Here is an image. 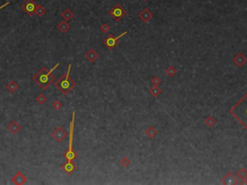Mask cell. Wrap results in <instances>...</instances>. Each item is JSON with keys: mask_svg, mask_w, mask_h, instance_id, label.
Segmentation results:
<instances>
[{"mask_svg": "<svg viewBox=\"0 0 247 185\" xmlns=\"http://www.w3.org/2000/svg\"><path fill=\"white\" fill-rule=\"evenodd\" d=\"M230 114L247 129V92L230 109Z\"/></svg>", "mask_w": 247, "mask_h": 185, "instance_id": "1", "label": "cell"}, {"mask_svg": "<svg viewBox=\"0 0 247 185\" xmlns=\"http://www.w3.org/2000/svg\"><path fill=\"white\" fill-rule=\"evenodd\" d=\"M59 66H60V63H57L53 68H52L50 71H47L45 68H42L37 74L33 77V80L36 84H37L39 87H40L42 90H47V89L50 86L55 80L54 75L52 74L53 71H55Z\"/></svg>", "mask_w": 247, "mask_h": 185, "instance_id": "2", "label": "cell"}, {"mask_svg": "<svg viewBox=\"0 0 247 185\" xmlns=\"http://www.w3.org/2000/svg\"><path fill=\"white\" fill-rule=\"evenodd\" d=\"M71 68V66L69 65L66 73H64L60 78H58V80L55 82V87L57 89H59V90L63 92L64 95H68L69 92H70L72 89L76 86L75 82L72 80L70 76Z\"/></svg>", "mask_w": 247, "mask_h": 185, "instance_id": "3", "label": "cell"}, {"mask_svg": "<svg viewBox=\"0 0 247 185\" xmlns=\"http://www.w3.org/2000/svg\"><path fill=\"white\" fill-rule=\"evenodd\" d=\"M74 119H75V114L74 112H72V118H71V125H70V133H69V148L68 150L65 151L63 156L66 160L69 161H74V159H76L78 157V154L75 150H74L72 148V142H74Z\"/></svg>", "mask_w": 247, "mask_h": 185, "instance_id": "4", "label": "cell"}, {"mask_svg": "<svg viewBox=\"0 0 247 185\" xmlns=\"http://www.w3.org/2000/svg\"><path fill=\"white\" fill-rule=\"evenodd\" d=\"M108 14H109V16H112V18H113L116 21H120L121 19L126 16L127 13H126V11H125V9L122 7L120 4H116L112 7L111 10H109Z\"/></svg>", "mask_w": 247, "mask_h": 185, "instance_id": "5", "label": "cell"}, {"mask_svg": "<svg viewBox=\"0 0 247 185\" xmlns=\"http://www.w3.org/2000/svg\"><path fill=\"white\" fill-rule=\"evenodd\" d=\"M127 32H124V33H122V34L120 36H118V37H114L113 35H109V36H107L106 38H105L103 40V44L106 46V47L108 49H110V50H112V49H114L115 48V46L117 45L118 44V41L123 37V36L125 35H127Z\"/></svg>", "mask_w": 247, "mask_h": 185, "instance_id": "6", "label": "cell"}, {"mask_svg": "<svg viewBox=\"0 0 247 185\" xmlns=\"http://www.w3.org/2000/svg\"><path fill=\"white\" fill-rule=\"evenodd\" d=\"M37 5L34 0H26V1L22 4L21 10L27 16H31L34 14H36V9H37Z\"/></svg>", "mask_w": 247, "mask_h": 185, "instance_id": "7", "label": "cell"}, {"mask_svg": "<svg viewBox=\"0 0 247 185\" xmlns=\"http://www.w3.org/2000/svg\"><path fill=\"white\" fill-rule=\"evenodd\" d=\"M51 136H52V138L55 139L56 142H58V143H62V142L67 138L68 132L64 129L63 126H58L57 128H55V129L52 131Z\"/></svg>", "mask_w": 247, "mask_h": 185, "instance_id": "8", "label": "cell"}, {"mask_svg": "<svg viewBox=\"0 0 247 185\" xmlns=\"http://www.w3.org/2000/svg\"><path fill=\"white\" fill-rule=\"evenodd\" d=\"M76 168H77L76 165H75L74 162L69 161V160H67L65 163H63L61 165V169L63 170L67 174H69V176L74 173V172L76 170Z\"/></svg>", "mask_w": 247, "mask_h": 185, "instance_id": "9", "label": "cell"}, {"mask_svg": "<svg viewBox=\"0 0 247 185\" xmlns=\"http://www.w3.org/2000/svg\"><path fill=\"white\" fill-rule=\"evenodd\" d=\"M221 182L223 184H239V181L238 180V178L232 173H228L225 177H223V179Z\"/></svg>", "mask_w": 247, "mask_h": 185, "instance_id": "10", "label": "cell"}, {"mask_svg": "<svg viewBox=\"0 0 247 185\" xmlns=\"http://www.w3.org/2000/svg\"><path fill=\"white\" fill-rule=\"evenodd\" d=\"M26 180H27V178H26V177L21 173V172H18V173L12 177V181L16 185L24 184L26 182Z\"/></svg>", "mask_w": 247, "mask_h": 185, "instance_id": "11", "label": "cell"}, {"mask_svg": "<svg viewBox=\"0 0 247 185\" xmlns=\"http://www.w3.org/2000/svg\"><path fill=\"white\" fill-rule=\"evenodd\" d=\"M153 16H154L153 13H151L149 9H144L143 11L139 14V18L142 19V20L146 23L149 22L151 19L153 18Z\"/></svg>", "mask_w": 247, "mask_h": 185, "instance_id": "12", "label": "cell"}, {"mask_svg": "<svg viewBox=\"0 0 247 185\" xmlns=\"http://www.w3.org/2000/svg\"><path fill=\"white\" fill-rule=\"evenodd\" d=\"M8 130L11 132L12 134H18L19 131L21 130V125L19 124L16 121H13L8 125Z\"/></svg>", "mask_w": 247, "mask_h": 185, "instance_id": "13", "label": "cell"}, {"mask_svg": "<svg viewBox=\"0 0 247 185\" xmlns=\"http://www.w3.org/2000/svg\"><path fill=\"white\" fill-rule=\"evenodd\" d=\"M233 62L235 63L238 67H242V66L245 65V63L247 62V59L242 53H238L233 58Z\"/></svg>", "mask_w": 247, "mask_h": 185, "instance_id": "14", "label": "cell"}, {"mask_svg": "<svg viewBox=\"0 0 247 185\" xmlns=\"http://www.w3.org/2000/svg\"><path fill=\"white\" fill-rule=\"evenodd\" d=\"M85 58L89 62H95L98 58V53L96 50H94V49H90L86 53V55H85Z\"/></svg>", "mask_w": 247, "mask_h": 185, "instance_id": "15", "label": "cell"}, {"mask_svg": "<svg viewBox=\"0 0 247 185\" xmlns=\"http://www.w3.org/2000/svg\"><path fill=\"white\" fill-rule=\"evenodd\" d=\"M57 28H58V30L60 31L61 33L65 34L66 32H68L69 30H70L71 25L69 24L67 20H64V21H61L60 23H59V24L57 25Z\"/></svg>", "mask_w": 247, "mask_h": 185, "instance_id": "16", "label": "cell"}, {"mask_svg": "<svg viewBox=\"0 0 247 185\" xmlns=\"http://www.w3.org/2000/svg\"><path fill=\"white\" fill-rule=\"evenodd\" d=\"M6 89L10 92H16V91H18V83H16V81L14 80H11L9 82V83L6 85Z\"/></svg>", "mask_w": 247, "mask_h": 185, "instance_id": "17", "label": "cell"}, {"mask_svg": "<svg viewBox=\"0 0 247 185\" xmlns=\"http://www.w3.org/2000/svg\"><path fill=\"white\" fill-rule=\"evenodd\" d=\"M145 134H146L150 139H153V138H154V137L156 136L157 131H156V129L154 126H149L146 130H145Z\"/></svg>", "mask_w": 247, "mask_h": 185, "instance_id": "18", "label": "cell"}, {"mask_svg": "<svg viewBox=\"0 0 247 185\" xmlns=\"http://www.w3.org/2000/svg\"><path fill=\"white\" fill-rule=\"evenodd\" d=\"M61 16L64 18V20H71V19L74 18V13H72L71 10H69V9H66L65 11L62 12V14H61Z\"/></svg>", "mask_w": 247, "mask_h": 185, "instance_id": "19", "label": "cell"}, {"mask_svg": "<svg viewBox=\"0 0 247 185\" xmlns=\"http://www.w3.org/2000/svg\"><path fill=\"white\" fill-rule=\"evenodd\" d=\"M149 92L153 95L154 97H157L159 95H160L162 91H161V89L159 87V86H153V87L149 90Z\"/></svg>", "mask_w": 247, "mask_h": 185, "instance_id": "20", "label": "cell"}, {"mask_svg": "<svg viewBox=\"0 0 247 185\" xmlns=\"http://www.w3.org/2000/svg\"><path fill=\"white\" fill-rule=\"evenodd\" d=\"M205 124L207 127H212L213 125H214L216 124V120H215V118H213L212 116H209V117H207L206 118V120H205Z\"/></svg>", "mask_w": 247, "mask_h": 185, "instance_id": "21", "label": "cell"}, {"mask_svg": "<svg viewBox=\"0 0 247 185\" xmlns=\"http://www.w3.org/2000/svg\"><path fill=\"white\" fill-rule=\"evenodd\" d=\"M36 101H37L40 105H42L47 101V98L44 94H39L37 95V97H36Z\"/></svg>", "mask_w": 247, "mask_h": 185, "instance_id": "22", "label": "cell"}, {"mask_svg": "<svg viewBox=\"0 0 247 185\" xmlns=\"http://www.w3.org/2000/svg\"><path fill=\"white\" fill-rule=\"evenodd\" d=\"M166 74L168 75V76H170V77H173V76H175L176 73H177V69L175 67H173V66H170V67H168L166 68Z\"/></svg>", "mask_w": 247, "mask_h": 185, "instance_id": "23", "label": "cell"}, {"mask_svg": "<svg viewBox=\"0 0 247 185\" xmlns=\"http://www.w3.org/2000/svg\"><path fill=\"white\" fill-rule=\"evenodd\" d=\"M51 105H52V108L56 111H60V110H62V108H63V103L58 100H54L53 102H52Z\"/></svg>", "mask_w": 247, "mask_h": 185, "instance_id": "24", "label": "cell"}, {"mask_svg": "<svg viewBox=\"0 0 247 185\" xmlns=\"http://www.w3.org/2000/svg\"><path fill=\"white\" fill-rule=\"evenodd\" d=\"M45 13H47V9H45L44 6H42V5H37V9H36V14H37L39 16H45Z\"/></svg>", "mask_w": 247, "mask_h": 185, "instance_id": "25", "label": "cell"}, {"mask_svg": "<svg viewBox=\"0 0 247 185\" xmlns=\"http://www.w3.org/2000/svg\"><path fill=\"white\" fill-rule=\"evenodd\" d=\"M236 176H238L240 179H246L247 178V171L244 169V168H241V169H239L238 171Z\"/></svg>", "mask_w": 247, "mask_h": 185, "instance_id": "26", "label": "cell"}, {"mask_svg": "<svg viewBox=\"0 0 247 185\" xmlns=\"http://www.w3.org/2000/svg\"><path fill=\"white\" fill-rule=\"evenodd\" d=\"M120 163L123 165L124 167H128L130 165V163H131V161H130V158H127V157H123L121 159V161H120Z\"/></svg>", "mask_w": 247, "mask_h": 185, "instance_id": "27", "label": "cell"}, {"mask_svg": "<svg viewBox=\"0 0 247 185\" xmlns=\"http://www.w3.org/2000/svg\"><path fill=\"white\" fill-rule=\"evenodd\" d=\"M100 32H103V33H107V32L110 31V27H109V25H108L107 23H103V24L100 25Z\"/></svg>", "mask_w": 247, "mask_h": 185, "instance_id": "28", "label": "cell"}, {"mask_svg": "<svg viewBox=\"0 0 247 185\" xmlns=\"http://www.w3.org/2000/svg\"><path fill=\"white\" fill-rule=\"evenodd\" d=\"M151 83L154 86H159L161 83V79L159 76H154L151 79Z\"/></svg>", "mask_w": 247, "mask_h": 185, "instance_id": "29", "label": "cell"}, {"mask_svg": "<svg viewBox=\"0 0 247 185\" xmlns=\"http://www.w3.org/2000/svg\"><path fill=\"white\" fill-rule=\"evenodd\" d=\"M9 4H10V2H9V1H8V2H6V3H5V4H4V5H2V6H0V10H1V9H3V8H5V7H6V6H8Z\"/></svg>", "mask_w": 247, "mask_h": 185, "instance_id": "30", "label": "cell"}, {"mask_svg": "<svg viewBox=\"0 0 247 185\" xmlns=\"http://www.w3.org/2000/svg\"><path fill=\"white\" fill-rule=\"evenodd\" d=\"M242 181H241V184H247V181L245 180V179H241Z\"/></svg>", "mask_w": 247, "mask_h": 185, "instance_id": "31", "label": "cell"}, {"mask_svg": "<svg viewBox=\"0 0 247 185\" xmlns=\"http://www.w3.org/2000/svg\"><path fill=\"white\" fill-rule=\"evenodd\" d=\"M143 1H147V0H143Z\"/></svg>", "mask_w": 247, "mask_h": 185, "instance_id": "32", "label": "cell"}]
</instances>
